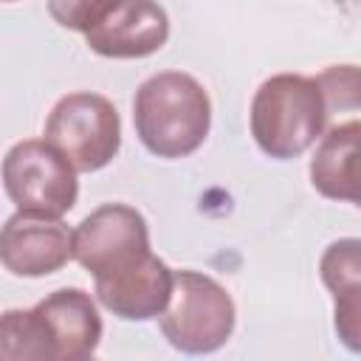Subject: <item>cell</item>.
Returning <instances> with one entry per match:
<instances>
[{
    "label": "cell",
    "instance_id": "4fadbf2b",
    "mask_svg": "<svg viewBox=\"0 0 361 361\" xmlns=\"http://www.w3.org/2000/svg\"><path fill=\"white\" fill-rule=\"evenodd\" d=\"M327 113V130L344 121L361 118V68L358 65H330L313 76Z\"/></svg>",
    "mask_w": 361,
    "mask_h": 361
},
{
    "label": "cell",
    "instance_id": "7a4b0ae2",
    "mask_svg": "<svg viewBox=\"0 0 361 361\" xmlns=\"http://www.w3.org/2000/svg\"><path fill=\"white\" fill-rule=\"evenodd\" d=\"M133 124L152 155L186 158L200 149L209 135V93L183 71H161L138 85L133 99Z\"/></svg>",
    "mask_w": 361,
    "mask_h": 361
},
{
    "label": "cell",
    "instance_id": "277c9868",
    "mask_svg": "<svg viewBox=\"0 0 361 361\" xmlns=\"http://www.w3.org/2000/svg\"><path fill=\"white\" fill-rule=\"evenodd\" d=\"M234 299L228 290L200 271H175L169 305L158 316L164 338L189 355L220 350L234 333Z\"/></svg>",
    "mask_w": 361,
    "mask_h": 361
},
{
    "label": "cell",
    "instance_id": "52a82bcc",
    "mask_svg": "<svg viewBox=\"0 0 361 361\" xmlns=\"http://www.w3.org/2000/svg\"><path fill=\"white\" fill-rule=\"evenodd\" d=\"M149 254L147 220L127 203H104L73 228V259L93 282L124 274Z\"/></svg>",
    "mask_w": 361,
    "mask_h": 361
},
{
    "label": "cell",
    "instance_id": "5b68a950",
    "mask_svg": "<svg viewBox=\"0 0 361 361\" xmlns=\"http://www.w3.org/2000/svg\"><path fill=\"white\" fill-rule=\"evenodd\" d=\"M42 135L76 172H96L107 166L121 147V118L107 96L76 90L51 107Z\"/></svg>",
    "mask_w": 361,
    "mask_h": 361
},
{
    "label": "cell",
    "instance_id": "5bb4252c",
    "mask_svg": "<svg viewBox=\"0 0 361 361\" xmlns=\"http://www.w3.org/2000/svg\"><path fill=\"white\" fill-rule=\"evenodd\" d=\"M45 3H48V14L54 17V23H59L68 31L87 34L121 0H45Z\"/></svg>",
    "mask_w": 361,
    "mask_h": 361
},
{
    "label": "cell",
    "instance_id": "8fae6325",
    "mask_svg": "<svg viewBox=\"0 0 361 361\" xmlns=\"http://www.w3.org/2000/svg\"><path fill=\"white\" fill-rule=\"evenodd\" d=\"M319 274L333 296V327L338 341L361 355V237L330 243L319 259Z\"/></svg>",
    "mask_w": 361,
    "mask_h": 361
},
{
    "label": "cell",
    "instance_id": "6da1fadb",
    "mask_svg": "<svg viewBox=\"0 0 361 361\" xmlns=\"http://www.w3.org/2000/svg\"><path fill=\"white\" fill-rule=\"evenodd\" d=\"M102 316L82 288H59L28 310L0 319V355L6 361H85L99 350Z\"/></svg>",
    "mask_w": 361,
    "mask_h": 361
},
{
    "label": "cell",
    "instance_id": "30bf717a",
    "mask_svg": "<svg viewBox=\"0 0 361 361\" xmlns=\"http://www.w3.org/2000/svg\"><path fill=\"white\" fill-rule=\"evenodd\" d=\"M175 288V271L155 254L124 274L96 282V299L124 322H147L164 313Z\"/></svg>",
    "mask_w": 361,
    "mask_h": 361
},
{
    "label": "cell",
    "instance_id": "ba28073f",
    "mask_svg": "<svg viewBox=\"0 0 361 361\" xmlns=\"http://www.w3.org/2000/svg\"><path fill=\"white\" fill-rule=\"evenodd\" d=\"M0 259L14 276H48L73 259V231L62 217L17 212L3 226Z\"/></svg>",
    "mask_w": 361,
    "mask_h": 361
},
{
    "label": "cell",
    "instance_id": "3957f363",
    "mask_svg": "<svg viewBox=\"0 0 361 361\" xmlns=\"http://www.w3.org/2000/svg\"><path fill=\"white\" fill-rule=\"evenodd\" d=\"M324 133V99L313 76L276 73L257 87L251 99V135L265 155L276 161L299 158Z\"/></svg>",
    "mask_w": 361,
    "mask_h": 361
},
{
    "label": "cell",
    "instance_id": "8992f818",
    "mask_svg": "<svg viewBox=\"0 0 361 361\" xmlns=\"http://www.w3.org/2000/svg\"><path fill=\"white\" fill-rule=\"evenodd\" d=\"M3 189L17 212L62 217L76 206L79 183L73 164L45 138L17 141L3 158Z\"/></svg>",
    "mask_w": 361,
    "mask_h": 361
},
{
    "label": "cell",
    "instance_id": "9a60e30c",
    "mask_svg": "<svg viewBox=\"0 0 361 361\" xmlns=\"http://www.w3.org/2000/svg\"><path fill=\"white\" fill-rule=\"evenodd\" d=\"M6 3H11V0H6Z\"/></svg>",
    "mask_w": 361,
    "mask_h": 361
},
{
    "label": "cell",
    "instance_id": "7c38bea8",
    "mask_svg": "<svg viewBox=\"0 0 361 361\" xmlns=\"http://www.w3.org/2000/svg\"><path fill=\"white\" fill-rule=\"evenodd\" d=\"M310 183L322 197L361 209V118L322 135L310 158Z\"/></svg>",
    "mask_w": 361,
    "mask_h": 361
},
{
    "label": "cell",
    "instance_id": "9c48e42d",
    "mask_svg": "<svg viewBox=\"0 0 361 361\" xmlns=\"http://www.w3.org/2000/svg\"><path fill=\"white\" fill-rule=\"evenodd\" d=\"M169 39V17L158 0H121L99 25L85 34L93 54L107 59H141Z\"/></svg>",
    "mask_w": 361,
    "mask_h": 361
}]
</instances>
